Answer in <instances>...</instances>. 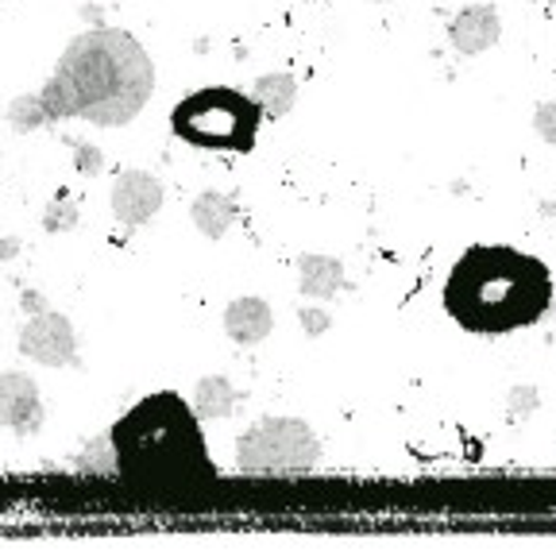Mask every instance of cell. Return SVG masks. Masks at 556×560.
Listing matches in <instances>:
<instances>
[{"label": "cell", "mask_w": 556, "mask_h": 560, "mask_svg": "<svg viewBox=\"0 0 556 560\" xmlns=\"http://www.w3.org/2000/svg\"><path fill=\"white\" fill-rule=\"evenodd\" d=\"M259 120V101L236 90H221V85L189 93L171 113V128L178 140L209 151H236V155H247L255 148Z\"/></svg>", "instance_id": "obj_4"}, {"label": "cell", "mask_w": 556, "mask_h": 560, "mask_svg": "<svg viewBox=\"0 0 556 560\" xmlns=\"http://www.w3.org/2000/svg\"><path fill=\"white\" fill-rule=\"evenodd\" d=\"M444 310L475 337L530 329L553 310V271L510 244H475L444 279Z\"/></svg>", "instance_id": "obj_2"}, {"label": "cell", "mask_w": 556, "mask_h": 560, "mask_svg": "<svg viewBox=\"0 0 556 560\" xmlns=\"http://www.w3.org/2000/svg\"><path fill=\"white\" fill-rule=\"evenodd\" d=\"M541 410V390L537 387H514L507 398V418L510 421H525Z\"/></svg>", "instance_id": "obj_17"}, {"label": "cell", "mask_w": 556, "mask_h": 560, "mask_svg": "<svg viewBox=\"0 0 556 560\" xmlns=\"http://www.w3.org/2000/svg\"><path fill=\"white\" fill-rule=\"evenodd\" d=\"M275 329V314H270V305L263 298H236L229 302L224 310V332H229L236 345L252 348V345H263Z\"/></svg>", "instance_id": "obj_10"}, {"label": "cell", "mask_w": 556, "mask_h": 560, "mask_svg": "<svg viewBox=\"0 0 556 560\" xmlns=\"http://www.w3.org/2000/svg\"><path fill=\"white\" fill-rule=\"evenodd\" d=\"M163 209V182L148 171H120L113 186V213L124 229H139Z\"/></svg>", "instance_id": "obj_7"}, {"label": "cell", "mask_w": 556, "mask_h": 560, "mask_svg": "<svg viewBox=\"0 0 556 560\" xmlns=\"http://www.w3.org/2000/svg\"><path fill=\"white\" fill-rule=\"evenodd\" d=\"M108 438H113L120 476L136 483L189 487L217 476L201 438V418L174 390H159L136 402Z\"/></svg>", "instance_id": "obj_3"}, {"label": "cell", "mask_w": 556, "mask_h": 560, "mask_svg": "<svg viewBox=\"0 0 556 560\" xmlns=\"http://www.w3.org/2000/svg\"><path fill=\"white\" fill-rule=\"evenodd\" d=\"M189 217H194L197 232L209 240H221L224 232L232 229V221H236V201L229 198V194H217V190H205L194 198V206H189Z\"/></svg>", "instance_id": "obj_12"}, {"label": "cell", "mask_w": 556, "mask_h": 560, "mask_svg": "<svg viewBox=\"0 0 556 560\" xmlns=\"http://www.w3.org/2000/svg\"><path fill=\"white\" fill-rule=\"evenodd\" d=\"M78 148V171L82 174H97L101 166H105V159H101V151L97 148H90V143H78V140H70Z\"/></svg>", "instance_id": "obj_21"}, {"label": "cell", "mask_w": 556, "mask_h": 560, "mask_svg": "<svg viewBox=\"0 0 556 560\" xmlns=\"http://www.w3.org/2000/svg\"><path fill=\"white\" fill-rule=\"evenodd\" d=\"M298 322H302V329L310 332V337H325V332L333 329V314H328V310H313V305L298 310Z\"/></svg>", "instance_id": "obj_20"}, {"label": "cell", "mask_w": 556, "mask_h": 560, "mask_svg": "<svg viewBox=\"0 0 556 560\" xmlns=\"http://www.w3.org/2000/svg\"><path fill=\"white\" fill-rule=\"evenodd\" d=\"M78 468L82 471H120L116 468V448H113V438L105 441H93L82 456H78Z\"/></svg>", "instance_id": "obj_16"}, {"label": "cell", "mask_w": 556, "mask_h": 560, "mask_svg": "<svg viewBox=\"0 0 556 560\" xmlns=\"http://www.w3.org/2000/svg\"><path fill=\"white\" fill-rule=\"evenodd\" d=\"M24 305L32 310V314H39V310H43V298L39 294H24Z\"/></svg>", "instance_id": "obj_23"}, {"label": "cell", "mask_w": 556, "mask_h": 560, "mask_svg": "<svg viewBox=\"0 0 556 560\" xmlns=\"http://www.w3.org/2000/svg\"><path fill=\"white\" fill-rule=\"evenodd\" d=\"M47 232H66V229H74L78 224V206L74 201H66V198H58L55 206L47 209Z\"/></svg>", "instance_id": "obj_18"}, {"label": "cell", "mask_w": 556, "mask_h": 560, "mask_svg": "<svg viewBox=\"0 0 556 560\" xmlns=\"http://www.w3.org/2000/svg\"><path fill=\"white\" fill-rule=\"evenodd\" d=\"M533 128H537V136L548 143V148H556V97L541 101L537 113H533Z\"/></svg>", "instance_id": "obj_19"}, {"label": "cell", "mask_w": 556, "mask_h": 560, "mask_svg": "<svg viewBox=\"0 0 556 560\" xmlns=\"http://www.w3.org/2000/svg\"><path fill=\"white\" fill-rule=\"evenodd\" d=\"M298 287L305 298H336L340 290H348L344 264L333 256H302L298 259Z\"/></svg>", "instance_id": "obj_11"}, {"label": "cell", "mask_w": 556, "mask_h": 560, "mask_svg": "<svg viewBox=\"0 0 556 560\" xmlns=\"http://www.w3.org/2000/svg\"><path fill=\"white\" fill-rule=\"evenodd\" d=\"M375 4H386V0H375Z\"/></svg>", "instance_id": "obj_24"}, {"label": "cell", "mask_w": 556, "mask_h": 560, "mask_svg": "<svg viewBox=\"0 0 556 560\" xmlns=\"http://www.w3.org/2000/svg\"><path fill=\"white\" fill-rule=\"evenodd\" d=\"M502 35V20L495 4H467L449 20V43L460 55H483L491 50Z\"/></svg>", "instance_id": "obj_9"}, {"label": "cell", "mask_w": 556, "mask_h": 560, "mask_svg": "<svg viewBox=\"0 0 556 560\" xmlns=\"http://www.w3.org/2000/svg\"><path fill=\"white\" fill-rule=\"evenodd\" d=\"M252 97L259 101L263 116L282 120V116L298 105V82L290 74H263L259 82L252 85Z\"/></svg>", "instance_id": "obj_14"}, {"label": "cell", "mask_w": 556, "mask_h": 560, "mask_svg": "<svg viewBox=\"0 0 556 560\" xmlns=\"http://www.w3.org/2000/svg\"><path fill=\"white\" fill-rule=\"evenodd\" d=\"M9 120L16 132H32V128H43V124H50L47 108H43L39 93H27V97H16L9 105Z\"/></svg>", "instance_id": "obj_15"}, {"label": "cell", "mask_w": 556, "mask_h": 560, "mask_svg": "<svg viewBox=\"0 0 556 560\" xmlns=\"http://www.w3.org/2000/svg\"><path fill=\"white\" fill-rule=\"evenodd\" d=\"M321 464V441L298 418H263L236 441V468L247 476H298Z\"/></svg>", "instance_id": "obj_5"}, {"label": "cell", "mask_w": 556, "mask_h": 560, "mask_svg": "<svg viewBox=\"0 0 556 560\" xmlns=\"http://www.w3.org/2000/svg\"><path fill=\"white\" fill-rule=\"evenodd\" d=\"M20 352L43 368H78V340L74 325L55 310H39L20 332Z\"/></svg>", "instance_id": "obj_6"}, {"label": "cell", "mask_w": 556, "mask_h": 560, "mask_svg": "<svg viewBox=\"0 0 556 560\" xmlns=\"http://www.w3.org/2000/svg\"><path fill=\"white\" fill-rule=\"evenodd\" d=\"M0 425H9L20 438H32L43 425L39 387L20 371H0Z\"/></svg>", "instance_id": "obj_8"}, {"label": "cell", "mask_w": 556, "mask_h": 560, "mask_svg": "<svg viewBox=\"0 0 556 560\" xmlns=\"http://www.w3.org/2000/svg\"><path fill=\"white\" fill-rule=\"evenodd\" d=\"M16 256V240H0V259H12Z\"/></svg>", "instance_id": "obj_22"}, {"label": "cell", "mask_w": 556, "mask_h": 560, "mask_svg": "<svg viewBox=\"0 0 556 560\" xmlns=\"http://www.w3.org/2000/svg\"><path fill=\"white\" fill-rule=\"evenodd\" d=\"M155 93V62L139 39L116 27L82 32L58 58L55 74L39 90L50 124L85 120L120 128L136 120Z\"/></svg>", "instance_id": "obj_1"}, {"label": "cell", "mask_w": 556, "mask_h": 560, "mask_svg": "<svg viewBox=\"0 0 556 560\" xmlns=\"http://www.w3.org/2000/svg\"><path fill=\"white\" fill-rule=\"evenodd\" d=\"M240 402V390L232 387L224 375H205L194 390V410L201 421H217V418H229Z\"/></svg>", "instance_id": "obj_13"}]
</instances>
